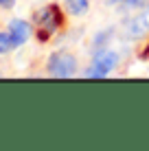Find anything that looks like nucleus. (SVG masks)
Returning a JSON list of instances; mask_svg holds the SVG:
<instances>
[{
    "instance_id": "nucleus-1",
    "label": "nucleus",
    "mask_w": 149,
    "mask_h": 151,
    "mask_svg": "<svg viewBox=\"0 0 149 151\" xmlns=\"http://www.w3.org/2000/svg\"><path fill=\"white\" fill-rule=\"evenodd\" d=\"M35 31H37V40L40 42H46L53 33H57L64 24V13H61L59 4L50 2L42 7L37 13H35Z\"/></svg>"
},
{
    "instance_id": "nucleus-2",
    "label": "nucleus",
    "mask_w": 149,
    "mask_h": 151,
    "mask_svg": "<svg viewBox=\"0 0 149 151\" xmlns=\"http://www.w3.org/2000/svg\"><path fill=\"white\" fill-rule=\"evenodd\" d=\"M50 77H57V79H68V77L77 75V57L73 53H66V50H57L48 57V64H46Z\"/></svg>"
},
{
    "instance_id": "nucleus-3",
    "label": "nucleus",
    "mask_w": 149,
    "mask_h": 151,
    "mask_svg": "<svg viewBox=\"0 0 149 151\" xmlns=\"http://www.w3.org/2000/svg\"><path fill=\"white\" fill-rule=\"evenodd\" d=\"M116 61H119V57L116 53H112V50H99L94 57V61H92V66L88 70H86V77H96V79H103V77L110 75V70L116 66Z\"/></svg>"
},
{
    "instance_id": "nucleus-4",
    "label": "nucleus",
    "mask_w": 149,
    "mask_h": 151,
    "mask_svg": "<svg viewBox=\"0 0 149 151\" xmlns=\"http://www.w3.org/2000/svg\"><path fill=\"white\" fill-rule=\"evenodd\" d=\"M9 33H11V37H13V42H15V46H22L24 42L31 37L33 29H31V24L27 22V20L15 18V20H11V22H9Z\"/></svg>"
},
{
    "instance_id": "nucleus-5",
    "label": "nucleus",
    "mask_w": 149,
    "mask_h": 151,
    "mask_svg": "<svg viewBox=\"0 0 149 151\" xmlns=\"http://www.w3.org/2000/svg\"><path fill=\"white\" fill-rule=\"evenodd\" d=\"M147 31H149V7L143 9V11H138L136 18H132L130 22H127V35H130V37H140Z\"/></svg>"
},
{
    "instance_id": "nucleus-6",
    "label": "nucleus",
    "mask_w": 149,
    "mask_h": 151,
    "mask_svg": "<svg viewBox=\"0 0 149 151\" xmlns=\"http://www.w3.org/2000/svg\"><path fill=\"white\" fill-rule=\"evenodd\" d=\"M90 7V0H66V9L73 15H83Z\"/></svg>"
},
{
    "instance_id": "nucleus-7",
    "label": "nucleus",
    "mask_w": 149,
    "mask_h": 151,
    "mask_svg": "<svg viewBox=\"0 0 149 151\" xmlns=\"http://www.w3.org/2000/svg\"><path fill=\"white\" fill-rule=\"evenodd\" d=\"M13 48H18L15 46V42L11 37V33H4V31H0V55H7V53H11Z\"/></svg>"
},
{
    "instance_id": "nucleus-8",
    "label": "nucleus",
    "mask_w": 149,
    "mask_h": 151,
    "mask_svg": "<svg viewBox=\"0 0 149 151\" xmlns=\"http://www.w3.org/2000/svg\"><path fill=\"white\" fill-rule=\"evenodd\" d=\"M15 0H0V9H13Z\"/></svg>"
},
{
    "instance_id": "nucleus-9",
    "label": "nucleus",
    "mask_w": 149,
    "mask_h": 151,
    "mask_svg": "<svg viewBox=\"0 0 149 151\" xmlns=\"http://www.w3.org/2000/svg\"><path fill=\"white\" fill-rule=\"evenodd\" d=\"M140 57H143V59H147V57H149V44L145 46V50H143V53H140Z\"/></svg>"
}]
</instances>
